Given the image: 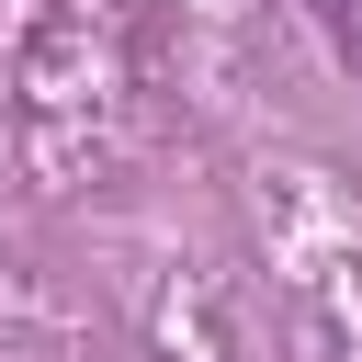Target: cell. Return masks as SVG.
Wrapping results in <instances>:
<instances>
[{
  "mask_svg": "<svg viewBox=\"0 0 362 362\" xmlns=\"http://www.w3.org/2000/svg\"><path fill=\"white\" fill-rule=\"evenodd\" d=\"M305 11H317V34L339 45V68L362 79V0H305Z\"/></svg>",
  "mask_w": 362,
  "mask_h": 362,
  "instance_id": "6da1fadb",
  "label": "cell"
}]
</instances>
